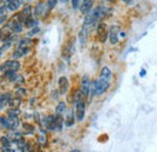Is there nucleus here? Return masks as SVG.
Returning a JSON list of instances; mask_svg holds the SVG:
<instances>
[{"mask_svg":"<svg viewBox=\"0 0 157 152\" xmlns=\"http://www.w3.org/2000/svg\"><path fill=\"white\" fill-rule=\"evenodd\" d=\"M38 32H39V28L36 27L35 29H33V30H32V32H30V33L28 34V36H32V35H35V34H38Z\"/></svg>","mask_w":157,"mask_h":152,"instance_id":"obj_23","label":"nucleus"},{"mask_svg":"<svg viewBox=\"0 0 157 152\" xmlns=\"http://www.w3.org/2000/svg\"><path fill=\"white\" fill-rule=\"evenodd\" d=\"M126 4H132V0H123Z\"/></svg>","mask_w":157,"mask_h":152,"instance_id":"obj_24","label":"nucleus"},{"mask_svg":"<svg viewBox=\"0 0 157 152\" xmlns=\"http://www.w3.org/2000/svg\"><path fill=\"white\" fill-rule=\"evenodd\" d=\"M65 111H67V105H65L64 101H60L58 105H57V108H56V114L62 115L64 114Z\"/></svg>","mask_w":157,"mask_h":152,"instance_id":"obj_16","label":"nucleus"},{"mask_svg":"<svg viewBox=\"0 0 157 152\" xmlns=\"http://www.w3.org/2000/svg\"><path fill=\"white\" fill-rule=\"evenodd\" d=\"M23 5V0H10L7 2V9L10 11H17Z\"/></svg>","mask_w":157,"mask_h":152,"instance_id":"obj_12","label":"nucleus"},{"mask_svg":"<svg viewBox=\"0 0 157 152\" xmlns=\"http://www.w3.org/2000/svg\"><path fill=\"white\" fill-rule=\"evenodd\" d=\"M63 124V120L60 117V115H51L44 118V126L50 129V131H55V129H60Z\"/></svg>","mask_w":157,"mask_h":152,"instance_id":"obj_2","label":"nucleus"},{"mask_svg":"<svg viewBox=\"0 0 157 152\" xmlns=\"http://www.w3.org/2000/svg\"><path fill=\"white\" fill-rule=\"evenodd\" d=\"M78 39H80V44L83 46L87 41V27L83 25L81 29H80V33H78Z\"/></svg>","mask_w":157,"mask_h":152,"instance_id":"obj_13","label":"nucleus"},{"mask_svg":"<svg viewBox=\"0 0 157 152\" xmlns=\"http://www.w3.org/2000/svg\"><path fill=\"white\" fill-rule=\"evenodd\" d=\"M59 1H60V2H64V4H65V2H67V1H69V0H59Z\"/></svg>","mask_w":157,"mask_h":152,"instance_id":"obj_25","label":"nucleus"},{"mask_svg":"<svg viewBox=\"0 0 157 152\" xmlns=\"http://www.w3.org/2000/svg\"><path fill=\"white\" fill-rule=\"evenodd\" d=\"M56 4H57V0H47V5H48L50 10H52L56 6Z\"/></svg>","mask_w":157,"mask_h":152,"instance_id":"obj_21","label":"nucleus"},{"mask_svg":"<svg viewBox=\"0 0 157 152\" xmlns=\"http://www.w3.org/2000/svg\"><path fill=\"white\" fill-rule=\"evenodd\" d=\"M58 85H59V89H60V93H62V94H64V93L68 92V89H69V82H68V78H67V77L62 76V77L59 78Z\"/></svg>","mask_w":157,"mask_h":152,"instance_id":"obj_10","label":"nucleus"},{"mask_svg":"<svg viewBox=\"0 0 157 152\" xmlns=\"http://www.w3.org/2000/svg\"><path fill=\"white\" fill-rule=\"evenodd\" d=\"M75 117L78 121H83L85 117V103L83 100H78L75 101Z\"/></svg>","mask_w":157,"mask_h":152,"instance_id":"obj_3","label":"nucleus"},{"mask_svg":"<svg viewBox=\"0 0 157 152\" xmlns=\"http://www.w3.org/2000/svg\"><path fill=\"white\" fill-rule=\"evenodd\" d=\"M100 76L103 77H106V78H111V71L108 66H104L101 70H100Z\"/></svg>","mask_w":157,"mask_h":152,"instance_id":"obj_17","label":"nucleus"},{"mask_svg":"<svg viewBox=\"0 0 157 152\" xmlns=\"http://www.w3.org/2000/svg\"><path fill=\"white\" fill-rule=\"evenodd\" d=\"M91 86H92V81L90 80L88 76H83L82 77V82H81V92L83 93L85 97L90 95L91 93Z\"/></svg>","mask_w":157,"mask_h":152,"instance_id":"obj_4","label":"nucleus"},{"mask_svg":"<svg viewBox=\"0 0 157 152\" xmlns=\"http://www.w3.org/2000/svg\"><path fill=\"white\" fill-rule=\"evenodd\" d=\"M10 98H11V97H10L9 93H7V94H5V93L1 94V109H2L4 105H5V101H6V103H10V101H11Z\"/></svg>","mask_w":157,"mask_h":152,"instance_id":"obj_18","label":"nucleus"},{"mask_svg":"<svg viewBox=\"0 0 157 152\" xmlns=\"http://www.w3.org/2000/svg\"><path fill=\"white\" fill-rule=\"evenodd\" d=\"M23 24H24V23H23L18 17H17V18H16V17H13L12 21L10 22L9 27L12 29V32H13V33H16V34H17V33H21V32H22Z\"/></svg>","mask_w":157,"mask_h":152,"instance_id":"obj_6","label":"nucleus"},{"mask_svg":"<svg viewBox=\"0 0 157 152\" xmlns=\"http://www.w3.org/2000/svg\"><path fill=\"white\" fill-rule=\"evenodd\" d=\"M120 28L117 25H114L110 32H109V40H110V44L111 45H116L118 42V35H120Z\"/></svg>","mask_w":157,"mask_h":152,"instance_id":"obj_7","label":"nucleus"},{"mask_svg":"<svg viewBox=\"0 0 157 152\" xmlns=\"http://www.w3.org/2000/svg\"><path fill=\"white\" fill-rule=\"evenodd\" d=\"M74 48H75V47H74L73 42L70 41V42H69V44H68V45L65 46V48H64V51H63V52H64L63 55H65V57L69 58L70 56H71V53L74 52Z\"/></svg>","mask_w":157,"mask_h":152,"instance_id":"obj_14","label":"nucleus"},{"mask_svg":"<svg viewBox=\"0 0 157 152\" xmlns=\"http://www.w3.org/2000/svg\"><path fill=\"white\" fill-rule=\"evenodd\" d=\"M93 2H94V0H82L81 6H80L81 13L82 15H87L92 10V7H93Z\"/></svg>","mask_w":157,"mask_h":152,"instance_id":"obj_8","label":"nucleus"},{"mask_svg":"<svg viewBox=\"0 0 157 152\" xmlns=\"http://www.w3.org/2000/svg\"><path fill=\"white\" fill-rule=\"evenodd\" d=\"M23 127H24V128H27V133L28 134H30V133H33V132H34V131H33V127H32V126H29L28 123H24V124H23Z\"/></svg>","mask_w":157,"mask_h":152,"instance_id":"obj_22","label":"nucleus"},{"mask_svg":"<svg viewBox=\"0 0 157 152\" xmlns=\"http://www.w3.org/2000/svg\"><path fill=\"white\" fill-rule=\"evenodd\" d=\"M110 87V78H106V77H103V76H99L98 80L93 81L92 82V86H91V97H94V95H100L103 93H105Z\"/></svg>","mask_w":157,"mask_h":152,"instance_id":"obj_1","label":"nucleus"},{"mask_svg":"<svg viewBox=\"0 0 157 152\" xmlns=\"http://www.w3.org/2000/svg\"><path fill=\"white\" fill-rule=\"evenodd\" d=\"M46 10H50L47 2H46V4L39 2V4L36 5L35 10H34V16H36V17H39V16H45V15H46Z\"/></svg>","mask_w":157,"mask_h":152,"instance_id":"obj_9","label":"nucleus"},{"mask_svg":"<svg viewBox=\"0 0 157 152\" xmlns=\"http://www.w3.org/2000/svg\"><path fill=\"white\" fill-rule=\"evenodd\" d=\"M65 124H67L68 127H70V126L74 124V114H69L68 118H67V121H65Z\"/></svg>","mask_w":157,"mask_h":152,"instance_id":"obj_19","label":"nucleus"},{"mask_svg":"<svg viewBox=\"0 0 157 152\" xmlns=\"http://www.w3.org/2000/svg\"><path fill=\"white\" fill-rule=\"evenodd\" d=\"M24 24H25L27 28H35V27H38V19H34L33 16H32V17H29L25 21Z\"/></svg>","mask_w":157,"mask_h":152,"instance_id":"obj_15","label":"nucleus"},{"mask_svg":"<svg viewBox=\"0 0 157 152\" xmlns=\"http://www.w3.org/2000/svg\"><path fill=\"white\" fill-rule=\"evenodd\" d=\"M20 66H21L20 62H17V60H7V62H5L1 65V71L4 73L5 69L6 70H15V71H17L20 69Z\"/></svg>","mask_w":157,"mask_h":152,"instance_id":"obj_5","label":"nucleus"},{"mask_svg":"<svg viewBox=\"0 0 157 152\" xmlns=\"http://www.w3.org/2000/svg\"><path fill=\"white\" fill-rule=\"evenodd\" d=\"M81 2H82V0H71V7H73L74 10H76V9H80V6H81Z\"/></svg>","mask_w":157,"mask_h":152,"instance_id":"obj_20","label":"nucleus"},{"mask_svg":"<svg viewBox=\"0 0 157 152\" xmlns=\"http://www.w3.org/2000/svg\"><path fill=\"white\" fill-rule=\"evenodd\" d=\"M97 35H98V40L100 42H104L106 38H108V33H106V28L105 25L103 24H99L98 27V30H97Z\"/></svg>","mask_w":157,"mask_h":152,"instance_id":"obj_11","label":"nucleus"}]
</instances>
